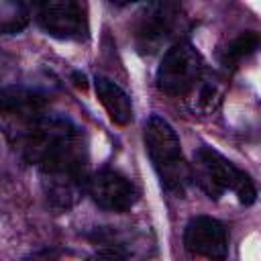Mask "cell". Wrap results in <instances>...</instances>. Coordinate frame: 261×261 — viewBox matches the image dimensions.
<instances>
[{"instance_id": "cell-1", "label": "cell", "mask_w": 261, "mask_h": 261, "mask_svg": "<svg viewBox=\"0 0 261 261\" xmlns=\"http://www.w3.org/2000/svg\"><path fill=\"white\" fill-rule=\"evenodd\" d=\"M16 147L39 167L51 206L69 208L77 202L88 181V143L80 126L45 112Z\"/></svg>"}, {"instance_id": "cell-2", "label": "cell", "mask_w": 261, "mask_h": 261, "mask_svg": "<svg viewBox=\"0 0 261 261\" xmlns=\"http://www.w3.org/2000/svg\"><path fill=\"white\" fill-rule=\"evenodd\" d=\"M190 179H194L200 190L212 200H218L226 192H234L239 202L249 206L257 198V190L249 173L239 169L232 161H228L212 147H200L194 153Z\"/></svg>"}, {"instance_id": "cell-3", "label": "cell", "mask_w": 261, "mask_h": 261, "mask_svg": "<svg viewBox=\"0 0 261 261\" xmlns=\"http://www.w3.org/2000/svg\"><path fill=\"white\" fill-rule=\"evenodd\" d=\"M143 139L161 184L175 194H184L190 181V165L181 157V145L171 124L161 116H151L145 124Z\"/></svg>"}, {"instance_id": "cell-4", "label": "cell", "mask_w": 261, "mask_h": 261, "mask_svg": "<svg viewBox=\"0 0 261 261\" xmlns=\"http://www.w3.org/2000/svg\"><path fill=\"white\" fill-rule=\"evenodd\" d=\"M204 71L200 51L192 43L179 41L165 51L157 67L155 82L157 88L167 96H186Z\"/></svg>"}, {"instance_id": "cell-5", "label": "cell", "mask_w": 261, "mask_h": 261, "mask_svg": "<svg viewBox=\"0 0 261 261\" xmlns=\"http://www.w3.org/2000/svg\"><path fill=\"white\" fill-rule=\"evenodd\" d=\"M37 22L47 35L63 41H86L90 33L86 6L73 0H55L39 4Z\"/></svg>"}, {"instance_id": "cell-6", "label": "cell", "mask_w": 261, "mask_h": 261, "mask_svg": "<svg viewBox=\"0 0 261 261\" xmlns=\"http://www.w3.org/2000/svg\"><path fill=\"white\" fill-rule=\"evenodd\" d=\"M86 190L100 208L110 212H126L139 200L137 186L114 169H102L90 175Z\"/></svg>"}, {"instance_id": "cell-7", "label": "cell", "mask_w": 261, "mask_h": 261, "mask_svg": "<svg viewBox=\"0 0 261 261\" xmlns=\"http://www.w3.org/2000/svg\"><path fill=\"white\" fill-rule=\"evenodd\" d=\"M179 8L169 2L147 4L135 24V41L139 51L151 53L169 39L177 24Z\"/></svg>"}, {"instance_id": "cell-8", "label": "cell", "mask_w": 261, "mask_h": 261, "mask_svg": "<svg viewBox=\"0 0 261 261\" xmlns=\"http://www.w3.org/2000/svg\"><path fill=\"white\" fill-rule=\"evenodd\" d=\"M186 249L208 261H224L228 255V230L212 216H194L184 232Z\"/></svg>"}, {"instance_id": "cell-9", "label": "cell", "mask_w": 261, "mask_h": 261, "mask_svg": "<svg viewBox=\"0 0 261 261\" xmlns=\"http://www.w3.org/2000/svg\"><path fill=\"white\" fill-rule=\"evenodd\" d=\"M188 106L198 114H212L224 100V84L216 73L204 71L186 94Z\"/></svg>"}, {"instance_id": "cell-10", "label": "cell", "mask_w": 261, "mask_h": 261, "mask_svg": "<svg viewBox=\"0 0 261 261\" xmlns=\"http://www.w3.org/2000/svg\"><path fill=\"white\" fill-rule=\"evenodd\" d=\"M94 88H96L98 100L102 102L108 116L116 124H128L133 120V102H130L128 94L118 84L100 75L94 80Z\"/></svg>"}, {"instance_id": "cell-11", "label": "cell", "mask_w": 261, "mask_h": 261, "mask_svg": "<svg viewBox=\"0 0 261 261\" xmlns=\"http://www.w3.org/2000/svg\"><path fill=\"white\" fill-rule=\"evenodd\" d=\"M259 47V35L255 31H245L241 35H237L232 41H228V45L222 49V65L228 69H234L243 59H247L249 55H253Z\"/></svg>"}, {"instance_id": "cell-12", "label": "cell", "mask_w": 261, "mask_h": 261, "mask_svg": "<svg viewBox=\"0 0 261 261\" xmlns=\"http://www.w3.org/2000/svg\"><path fill=\"white\" fill-rule=\"evenodd\" d=\"M88 261H126V259H122L118 253H114V251H100V253H96L94 257H90Z\"/></svg>"}]
</instances>
